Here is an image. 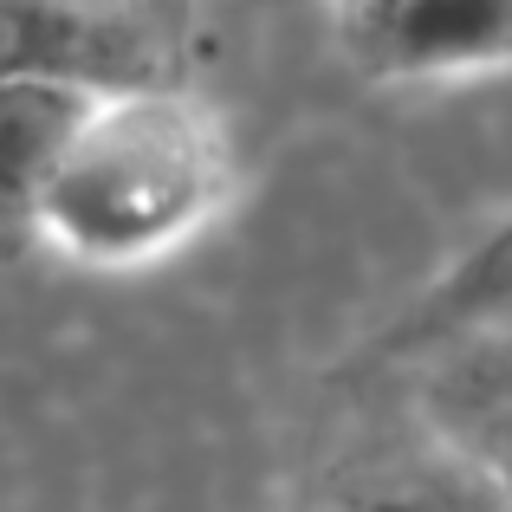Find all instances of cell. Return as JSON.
Wrapping results in <instances>:
<instances>
[{
  "label": "cell",
  "instance_id": "obj_1",
  "mask_svg": "<svg viewBox=\"0 0 512 512\" xmlns=\"http://www.w3.org/2000/svg\"><path fill=\"white\" fill-rule=\"evenodd\" d=\"M227 188L234 150L221 117L163 78L78 104L20 208L59 260L91 273H137L208 234L227 208Z\"/></svg>",
  "mask_w": 512,
  "mask_h": 512
},
{
  "label": "cell",
  "instance_id": "obj_2",
  "mask_svg": "<svg viewBox=\"0 0 512 512\" xmlns=\"http://www.w3.org/2000/svg\"><path fill=\"white\" fill-rule=\"evenodd\" d=\"M169 33L150 7L104 0H0V85L39 91H124L169 78Z\"/></svg>",
  "mask_w": 512,
  "mask_h": 512
},
{
  "label": "cell",
  "instance_id": "obj_3",
  "mask_svg": "<svg viewBox=\"0 0 512 512\" xmlns=\"http://www.w3.org/2000/svg\"><path fill=\"white\" fill-rule=\"evenodd\" d=\"M344 33L376 78H480L512 65V0H344Z\"/></svg>",
  "mask_w": 512,
  "mask_h": 512
},
{
  "label": "cell",
  "instance_id": "obj_4",
  "mask_svg": "<svg viewBox=\"0 0 512 512\" xmlns=\"http://www.w3.org/2000/svg\"><path fill=\"white\" fill-rule=\"evenodd\" d=\"M331 512H512V467L467 441H415L357 467Z\"/></svg>",
  "mask_w": 512,
  "mask_h": 512
},
{
  "label": "cell",
  "instance_id": "obj_5",
  "mask_svg": "<svg viewBox=\"0 0 512 512\" xmlns=\"http://www.w3.org/2000/svg\"><path fill=\"white\" fill-rule=\"evenodd\" d=\"M78 91H39V85H0V201H26L39 169L52 163L59 137L78 117Z\"/></svg>",
  "mask_w": 512,
  "mask_h": 512
},
{
  "label": "cell",
  "instance_id": "obj_6",
  "mask_svg": "<svg viewBox=\"0 0 512 512\" xmlns=\"http://www.w3.org/2000/svg\"><path fill=\"white\" fill-rule=\"evenodd\" d=\"M104 7H150V13H163V0H104Z\"/></svg>",
  "mask_w": 512,
  "mask_h": 512
}]
</instances>
